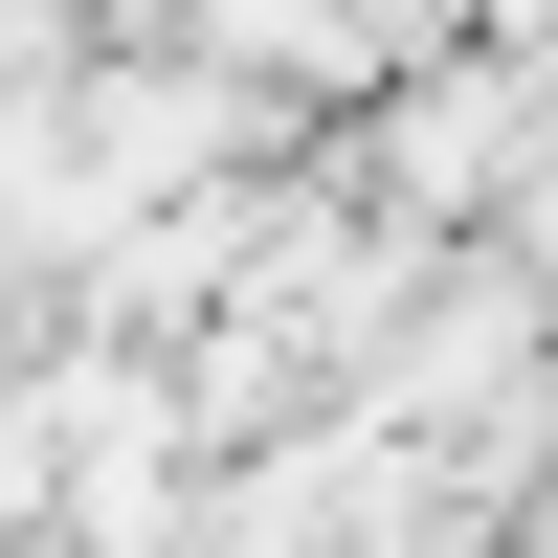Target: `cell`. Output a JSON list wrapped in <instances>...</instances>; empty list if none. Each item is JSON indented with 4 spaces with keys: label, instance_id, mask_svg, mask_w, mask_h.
Segmentation results:
<instances>
[{
    "label": "cell",
    "instance_id": "cell-1",
    "mask_svg": "<svg viewBox=\"0 0 558 558\" xmlns=\"http://www.w3.org/2000/svg\"><path fill=\"white\" fill-rule=\"evenodd\" d=\"M23 514H45V447H23V425H0V558H23Z\"/></svg>",
    "mask_w": 558,
    "mask_h": 558
}]
</instances>
